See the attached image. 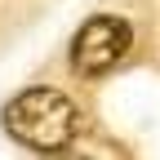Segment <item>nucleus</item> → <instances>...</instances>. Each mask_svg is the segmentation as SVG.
Returning a JSON list of instances; mask_svg holds the SVG:
<instances>
[{
	"label": "nucleus",
	"mask_w": 160,
	"mask_h": 160,
	"mask_svg": "<svg viewBox=\"0 0 160 160\" xmlns=\"http://www.w3.org/2000/svg\"><path fill=\"white\" fill-rule=\"evenodd\" d=\"M85 116L62 89L53 85H31L22 93H13V102L5 107V129L31 151H62L76 142Z\"/></svg>",
	"instance_id": "f257e3e1"
},
{
	"label": "nucleus",
	"mask_w": 160,
	"mask_h": 160,
	"mask_svg": "<svg viewBox=\"0 0 160 160\" xmlns=\"http://www.w3.org/2000/svg\"><path fill=\"white\" fill-rule=\"evenodd\" d=\"M45 160H89V156H80V151H67V147H62V151H45Z\"/></svg>",
	"instance_id": "7ed1b4c3"
},
{
	"label": "nucleus",
	"mask_w": 160,
	"mask_h": 160,
	"mask_svg": "<svg viewBox=\"0 0 160 160\" xmlns=\"http://www.w3.org/2000/svg\"><path fill=\"white\" fill-rule=\"evenodd\" d=\"M129 49H133V27L125 18L120 13H93L71 40V67L80 76L98 80L111 67H120V58H129Z\"/></svg>",
	"instance_id": "f03ea898"
}]
</instances>
